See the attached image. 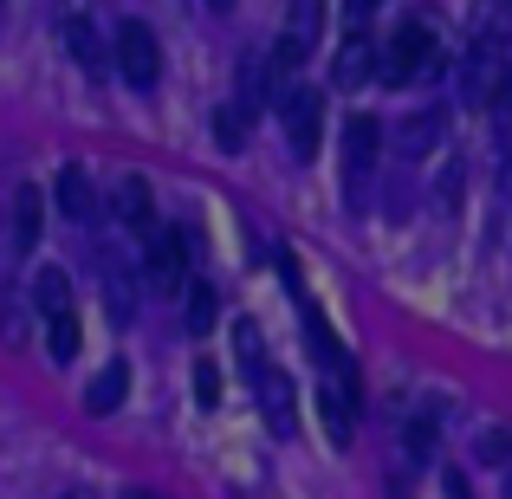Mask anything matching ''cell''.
Returning a JSON list of instances; mask_svg holds the SVG:
<instances>
[{
	"mask_svg": "<svg viewBox=\"0 0 512 499\" xmlns=\"http://www.w3.org/2000/svg\"><path fill=\"white\" fill-rule=\"evenodd\" d=\"M435 65V20H402L383 46V85H415V78Z\"/></svg>",
	"mask_w": 512,
	"mask_h": 499,
	"instance_id": "cell-1",
	"label": "cell"
},
{
	"mask_svg": "<svg viewBox=\"0 0 512 499\" xmlns=\"http://www.w3.org/2000/svg\"><path fill=\"white\" fill-rule=\"evenodd\" d=\"M188 253H195V234L188 227H156L150 234V292H188Z\"/></svg>",
	"mask_w": 512,
	"mask_h": 499,
	"instance_id": "cell-2",
	"label": "cell"
},
{
	"mask_svg": "<svg viewBox=\"0 0 512 499\" xmlns=\"http://www.w3.org/2000/svg\"><path fill=\"white\" fill-rule=\"evenodd\" d=\"M318 39H325V7H318V0H292L286 33H279V46H273L279 78H286V72H299V65L312 59V46H318Z\"/></svg>",
	"mask_w": 512,
	"mask_h": 499,
	"instance_id": "cell-3",
	"label": "cell"
},
{
	"mask_svg": "<svg viewBox=\"0 0 512 499\" xmlns=\"http://www.w3.org/2000/svg\"><path fill=\"white\" fill-rule=\"evenodd\" d=\"M117 72H124L137 91H150L156 78H163V46H156V33L143 20H124V26H117Z\"/></svg>",
	"mask_w": 512,
	"mask_h": 499,
	"instance_id": "cell-4",
	"label": "cell"
},
{
	"mask_svg": "<svg viewBox=\"0 0 512 499\" xmlns=\"http://www.w3.org/2000/svg\"><path fill=\"white\" fill-rule=\"evenodd\" d=\"M279 124H286L292 156H312L318 137H325V98H318L312 85H292L286 98H279Z\"/></svg>",
	"mask_w": 512,
	"mask_h": 499,
	"instance_id": "cell-5",
	"label": "cell"
},
{
	"mask_svg": "<svg viewBox=\"0 0 512 499\" xmlns=\"http://www.w3.org/2000/svg\"><path fill=\"white\" fill-rule=\"evenodd\" d=\"M461 91H467V104H487V98L506 91V46H500V33L474 39V52H467V65H461Z\"/></svg>",
	"mask_w": 512,
	"mask_h": 499,
	"instance_id": "cell-6",
	"label": "cell"
},
{
	"mask_svg": "<svg viewBox=\"0 0 512 499\" xmlns=\"http://www.w3.org/2000/svg\"><path fill=\"white\" fill-rule=\"evenodd\" d=\"M376 143H383V124L376 117H350L344 124V195L350 201H363V175H370V163H376Z\"/></svg>",
	"mask_w": 512,
	"mask_h": 499,
	"instance_id": "cell-7",
	"label": "cell"
},
{
	"mask_svg": "<svg viewBox=\"0 0 512 499\" xmlns=\"http://www.w3.org/2000/svg\"><path fill=\"white\" fill-rule=\"evenodd\" d=\"M111 214L130 227V234H156V214H150V188H143V175L111 182Z\"/></svg>",
	"mask_w": 512,
	"mask_h": 499,
	"instance_id": "cell-8",
	"label": "cell"
},
{
	"mask_svg": "<svg viewBox=\"0 0 512 499\" xmlns=\"http://www.w3.org/2000/svg\"><path fill=\"white\" fill-rule=\"evenodd\" d=\"M39 227H46V201H39V188L33 182H20L13 188V253H33L39 247Z\"/></svg>",
	"mask_w": 512,
	"mask_h": 499,
	"instance_id": "cell-9",
	"label": "cell"
},
{
	"mask_svg": "<svg viewBox=\"0 0 512 499\" xmlns=\"http://www.w3.org/2000/svg\"><path fill=\"white\" fill-rule=\"evenodd\" d=\"M52 201H59L65 221H91V208H98V188H91V175L78 163L59 169V182H52Z\"/></svg>",
	"mask_w": 512,
	"mask_h": 499,
	"instance_id": "cell-10",
	"label": "cell"
},
{
	"mask_svg": "<svg viewBox=\"0 0 512 499\" xmlns=\"http://www.w3.org/2000/svg\"><path fill=\"white\" fill-rule=\"evenodd\" d=\"M331 78H338V85H363V78H383V52H376L363 33H350L344 46H338V65H331Z\"/></svg>",
	"mask_w": 512,
	"mask_h": 499,
	"instance_id": "cell-11",
	"label": "cell"
},
{
	"mask_svg": "<svg viewBox=\"0 0 512 499\" xmlns=\"http://www.w3.org/2000/svg\"><path fill=\"white\" fill-rule=\"evenodd\" d=\"M124 389H130V363H124V357H111L98 376H91L85 409H91V415H117V409H124Z\"/></svg>",
	"mask_w": 512,
	"mask_h": 499,
	"instance_id": "cell-12",
	"label": "cell"
},
{
	"mask_svg": "<svg viewBox=\"0 0 512 499\" xmlns=\"http://www.w3.org/2000/svg\"><path fill=\"white\" fill-rule=\"evenodd\" d=\"M33 305H39V318H72V279L59 273V266H39L33 273Z\"/></svg>",
	"mask_w": 512,
	"mask_h": 499,
	"instance_id": "cell-13",
	"label": "cell"
},
{
	"mask_svg": "<svg viewBox=\"0 0 512 499\" xmlns=\"http://www.w3.org/2000/svg\"><path fill=\"white\" fill-rule=\"evenodd\" d=\"M260 402H266V415H273L279 435H299V415H292V383L279 370H260Z\"/></svg>",
	"mask_w": 512,
	"mask_h": 499,
	"instance_id": "cell-14",
	"label": "cell"
},
{
	"mask_svg": "<svg viewBox=\"0 0 512 499\" xmlns=\"http://www.w3.org/2000/svg\"><path fill=\"white\" fill-rule=\"evenodd\" d=\"M65 46H72V59L85 65V72H104V39L91 20H65Z\"/></svg>",
	"mask_w": 512,
	"mask_h": 499,
	"instance_id": "cell-15",
	"label": "cell"
},
{
	"mask_svg": "<svg viewBox=\"0 0 512 499\" xmlns=\"http://www.w3.org/2000/svg\"><path fill=\"white\" fill-rule=\"evenodd\" d=\"M214 312H221V299H214V286H208V279H188V331H195V337H208Z\"/></svg>",
	"mask_w": 512,
	"mask_h": 499,
	"instance_id": "cell-16",
	"label": "cell"
},
{
	"mask_svg": "<svg viewBox=\"0 0 512 499\" xmlns=\"http://www.w3.org/2000/svg\"><path fill=\"white\" fill-rule=\"evenodd\" d=\"M46 344H52V363H72L78 344H85V337H78V312L72 318H52V325H46Z\"/></svg>",
	"mask_w": 512,
	"mask_h": 499,
	"instance_id": "cell-17",
	"label": "cell"
},
{
	"mask_svg": "<svg viewBox=\"0 0 512 499\" xmlns=\"http://www.w3.org/2000/svg\"><path fill=\"white\" fill-rule=\"evenodd\" d=\"M214 137H221V150H240L247 143V104H221L214 111Z\"/></svg>",
	"mask_w": 512,
	"mask_h": 499,
	"instance_id": "cell-18",
	"label": "cell"
},
{
	"mask_svg": "<svg viewBox=\"0 0 512 499\" xmlns=\"http://www.w3.org/2000/svg\"><path fill=\"white\" fill-rule=\"evenodd\" d=\"M234 344H240V363L253 370V383H260V363H266V350H260V325H253V318H240V325H234Z\"/></svg>",
	"mask_w": 512,
	"mask_h": 499,
	"instance_id": "cell-19",
	"label": "cell"
},
{
	"mask_svg": "<svg viewBox=\"0 0 512 499\" xmlns=\"http://www.w3.org/2000/svg\"><path fill=\"white\" fill-rule=\"evenodd\" d=\"M435 130H441V117H435V111H428L422 124L409 117V124H402V150H409V156H415V150H428V143H435Z\"/></svg>",
	"mask_w": 512,
	"mask_h": 499,
	"instance_id": "cell-20",
	"label": "cell"
},
{
	"mask_svg": "<svg viewBox=\"0 0 512 499\" xmlns=\"http://www.w3.org/2000/svg\"><path fill=\"white\" fill-rule=\"evenodd\" d=\"M195 402H201V409H214V402H221V370H214L208 357L195 363Z\"/></svg>",
	"mask_w": 512,
	"mask_h": 499,
	"instance_id": "cell-21",
	"label": "cell"
},
{
	"mask_svg": "<svg viewBox=\"0 0 512 499\" xmlns=\"http://www.w3.org/2000/svg\"><path fill=\"white\" fill-rule=\"evenodd\" d=\"M480 461L512 467V428H487V435H480Z\"/></svg>",
	"mask_w": 512,
	"mask_h": 499,
	"instance_id": "cell-22",
	"label": "cell"
},
{
	"mask_svg": "<svg viewBox=\"0 0 512 499\" xmlns=\"http://www.w3.org/2000/svg\"><path fill=\"white\" fill-rule=\"evenodd\" d=\"M376 7V0H350V13H357V20H363V13H370Z\"/></svg>",
	"mask_w": 512,
	"mask_h": 499,
	"instance_id": "cell-23",
	"label": "cell"
},
{
	"mask_svg": "<svg viewBox=\"0 0 512 499\" xmlns=\"http://www.w3.org/2000/svg\"><path fill=\"white\" fill-rule=\"evenodd\" d=\"M506 499H512V467H506Z\"/></svg>",
	"mask_w": 512,
	"mask_h": 499,
	"instance_id": "cell-24",
	"label": "cell"
},
{
	"mask_svg": "<svg viewBox=\"0 0 512 499\" xmlns=\"http://www.w3.org/2000/svg\"><path fill=\"white\" fill-rule=\"evenodd\" d=\"M208 7H234V0H208Z\"/></svg>",
	"mask_w": 512,
	"mask_h": 499,
	"instance_id": "cell-25",
	"label": "cell"
},
{
	"mask_svg": "<svg viewBox=\"0 0 512 499\" xmlns=\"http://www.w3.org/2000/svg\"><path fill=\"white\" fill-rule=\"evenodd\" d=\"M130 499H150V493H130Z\"/></svg>",
	"mask_w": 512,
	"mask_h": 499,
	"instance_id": "cell-26",
	"label": "cell"
}]
</instances>
